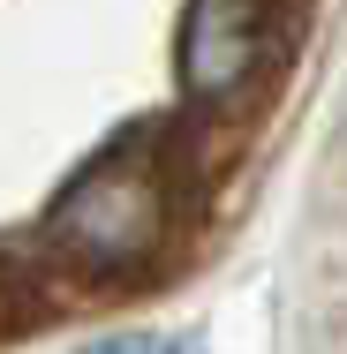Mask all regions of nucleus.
Segmentation results:
<instances>
[{
  "label": "nucleus",
  "instance_id": "obj_1",
  "mask_svg": "<svg viewBox=\"0 0 347 354\" xmlns=\"http://www.w3.org/2000/svg\"><path fill=\"white\" fill-rule=\"evenodd\" d=\"M174 226V189L151 151H106L46 212V241L83 272H136Z\"/></svg>",
  "mask_w": 347,
  "mask_h": 354
},
{
  "label": "nucleus",
  "instance_id": "obj_2",
  "mask_svg": "<svg viewBox=\"0 0 347 354\" xmlns=\"http://www.w3.org/2000/svg\"><path fill=\"white\" fill-rule=\"evenodd\" d=\"M272 46V0H189L181 8V91L189 98H234L249 75L265 68Z\"/></svg>",
  "mask_w": 347,
  "mask_h": 354
},
{
  "label": "nucleus",
  "instance_id": "obj_3",
  "mask_svg": "<svg viewBox=\"0 0 347 354\" xmlns=\"http://www.w3.org/2000/svg\"><path fill=\"white\" fill-rule=\"evenodd\" d=\"M91 354H174V339H106V347Z\"/></svg>",
  "mask_w": 347,
  "mask_h": 354
}]
</instances>
